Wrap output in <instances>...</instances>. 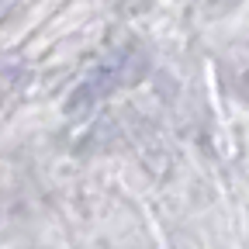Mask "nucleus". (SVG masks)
<instances>
[{
    "label": "nucleus",
    "instance_id": "1",
    "mask_svg": "<svg viewBox=\"0 0 249 249\" xmlns=\"http://www.w3.org/2000/svg\"><path fill=\"white\" fill-rule=\"evenodd\" d=\"M149 66V59L139 45H121V49H111L97 66H93L66 97V114L70 118H87L93 114L104 101H111L118 90H124L128 83L142 80Z\"/></svg>",
    "mask_w": 249,
    "mask_h": 249
}]
</instances>
